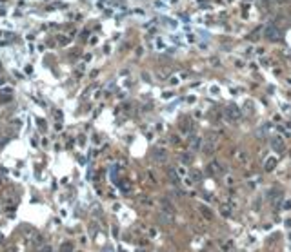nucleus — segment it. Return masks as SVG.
<instances>
[{
  "mask_svg": "<svg viewBox=\"0 0 291 252\" xmlns=\"http://www.w3.org/2000/svg\"><path fill=\"white\" fill-rule=\"evenodd\" d=\"M169 178H171L173 181L178 180V176H176V171H175V169H169Z\"/></svg>",
  "mask_w": 291,
  "mask_h": 252,
  "instance_id": "nucleus-12",
  "label": "nucleus"
},
{
  "mask_svg": "<svg viewBox=\"0 0 291 252\" xmlns=\"http://www.w3.org/2000/svg\"><path fill=\"white\" fill-rule=\"evenodd\" d=\"M180 158H182V163H189V161H191V154H189V152H184Z\"/></svg>",
  "mask_w": 291,
  "mask_h": 252,
  "instance_id": "nucleus-9",
  "label": "nucleus"
},
{
  "mask_svg": "<svg viewBox=\"0 0 291 252\" xmlns=\"http://www.w3.org/2000/svg\"><path fill=\"white\" fill-rule=\"evenodd\" d=\"M204 147H206L204 151L208 152V154H211V152H215V142H209L208 145H204Z\"/></svg>",
  "mask_w": 291,
  "mask_h": 252,
  "instance_id": "nucleus-8",
  "label": "nucleus"
},
{
  "mask_svg": "<svg viewBox=\"0 0 291 252\" xmlns=\"http://www.w3.org/2000/svg\"><path fill=\"white\" fill-rule=\"evenodd\" d=\"M209 93H211V95H213V96H216V95H218V87H216V85H211Z\"/></svg>",
  "mask_w": 291,
  "mask_h": 252,
  "instance_id": "nucleus-13",
  "label": "nucleus"
},
{
  "mask_svg": "<svg viewBox=\"0 0 291 252\" xmlns=\"http://www.w3.org/2000/svg\"><path fill=\"white\" fill-rule=\"evenodd\" d=\"M171 142H173V143H178L180 140H178V138H176V136H171Z\"/></svg>",
  "mask_w": 291,
  "mask_h": 252,
  "instance_id": "nucleus-19",
  "label": "nucleus"
},
{
  "mask_svg": "<svg viewBox=\"0 0 291 252\" xmlns=\"http://www.w3.org/2000/svg\"><path fill=\"white\" fill-rule=\"evenodd\" d=\"M266 36H268V38H271V40H275V38L278 36V31H277V29H273V27H271V29H268V31H266Z\"/></svg>",
  "mask_w": 291,
  "mask_h": 252,
  "instance_id": "nucleus-6",
  "label": "nucleus"
},
{
  "mask_svg": "<svg viewBox=\"0 0 291 252\" xmlns=\"http://www.w3.org/2000/svg\"><path fill=\"white\" fill-rule=\"evenodd\" d=\"M153 158H155V161H160V163H162V161L166 160V151L155 147V149H153Z\"/></svg>",
  "mask_w": 291,
  "mask_h": 252,
  "instance_id": "nucleus-2",
  "label": "nucleus"
},
{
  "mask_svg": "<svg viewBox=\"0 0 291 252\" xmlns=\"http://www.w3.org/2000/svg\"><path fill=\"white\" fill-rule=\"evenodd\" d=\"M176 172H178L180 176H186V174H187V172H186V169H184V167H182V165L178 167V169H176Z\"/></svg>",
  "mask_w": 291,
  "mask_h": 252,
  "instance_id": "nucleus-14",
  "label": "nucleus"
},
{
  "mask_svg": "<svg viewBox=\"0 0 291 252\" xmlns=\"http://www.w3.org/2000/svg\"><path fill=\"white\" fill-rule=\"evenodd\" d=\"M226 114H228V118L231 122L240 120V111H238V107H236V105H228V107H226Z\"/></svg>",
  "mask_w": 291,
  "mask_h": 252,
  "instance_id": "nucleus-1",
  "label": "nucleus"
},
{
  "mask_svg": "<svg viewBox=\"0 0 291 252\" xmlns=\"http://www.w3.org/2000/svg\"><path fill=\"white\" fill-rule=\"evenodd\" d=\"M202 212H204V216H206L208 220H213V212H211L209 209H202Z\"/></svg>",
  "mask_w": 291,
  "mask_h": 252,
  "instance_id": "nucleus-11",
  "label": "nucleus"
},
{
  "mask_svg": "<svg viewBox=\"0 0 291 252\" xmlns=\"http://www.w3.org/2000/svg\"><path fill=\"white\" fill-rule=\"evenodd\" d=\"M238 158H240V163H242V165L248 163V156H246L244 152H238Z\"/></svg>",
  "mask_w": 291,
  "mask_h": 252,
  "instance_id": "nucleus-10",
  "label": "nucleus"
},
{
  "mask_svg": "<svg viewBox=\"0 0 291 252\" xmlns=\"http://www.w3.org/2000/svg\"><path fill=\"white\" fill-rule=\"evenodd\" d=\"M156 49H166V44L162 40H158V42H156Z\"/></svg>",
  "mask_w": 291,
  "mask_h": 252,
  "instance_id": "nucleus-15",
  "label": "nucleus"
},
{
  "mask_svg": "<svg viewBox=\"0 0 291 252\" xmlns=\"http://www.w3.org/2000/svg\"><path fill=\"white\" fill-rule=\"evenodd\" d=\"M275 165H277V158H275V156L268 158V163H266V171H273V169H275Z\"/></svg>",
  "mask_w": 291,
  "mask_h": 252,
  "instance_id": "nucleus-4",
  "label": "nucleus"
},
{
  "mask_svg": "<svg viewBox=\"0 0 291 252\" xmlns=\"http://www.w3.org/2000/svg\"><path fill=\"white\" fill-rule=\"evenodd\" d=\"M191 147H193V151H196V149H200V147H202V138H198V136H195V140L191 142Z\"/></svg>",
  "mask_w": 291,
  "mask_h": 252,
  "instance_id": "nucleus-5",
  "label": "nucleus"
},
{
  "mask_svg": "<svg viewBox=\"0 0 291 252\" xmlns=\"http://www.w3.org/2000/svg\"><path fill=\"white\" fill-rule=\"evenodd\" d=\"M220 212H222L224 216H229V209H228V207H222V209H220Z\"/></svg>",
  "mask_w": 291,
  "mask_h": 252,
  "instance_id": "nucleus-16",
  "label": "nucleus"
},
{
  "mask_svg": "<svg viewBox=\"0 0 291 252\" xmlns=\"http://www.w3.org/2000/svg\"><path fill=\"white\" fill-rule=\"evenodd\" d=\"M162 212H167V214H175V209H173V205L169 203V201H164L162 200Z\"/></svg>",
  "mask_w": 291,
  "mask_h": 252,
  "instance_id": "nucleus-3",
  "label": "nucleus"
},
{
  "mask_svg": "<svg viewBox=\"0 0 291 252\" xmlns=\"http://www.w3.org/2000/svg\"><path fill=\"white\" fill-rule=\"evenodd\" d=\"M278 4H289V0H277Z\"/></svg>",
  "mask_w": 291,
  "mask_h": 252,
  "instance_id": "nucleus-20",
  "label": "nucleus"
},
{
  "mask_svg": "<svg viewBox=\"0 0 291 252\" xmlns=\"http://www.w3.org/2000/svg\"><path fill=\"white\" fill-rule=\"evenodd\" d=\"M271 143H273V149H275V151H284V143L280 142V140H277V138H275Z\"/></svg>",
  "mask_w": 291,
  "mask_h": 252,
  "instance_id": "nucleus-7",
  "label": "nucleus"
},
{
  "mask_svg": "<svg viewBox=\"0 0 291 252\" xmlns=\"http://www.w3.org/2000/svg\"><path fill=\"white\" fill-rule=\"evenodd\" d=\"M226 183H228V185H231V183H233V178H231V176H228V178H226Z\"/></svg>",
  "mask_w": 291,
  "mask_h": 252,
  "instance_id": "nucleus-18",
  "label": "nucleus"
},
{
  "mask_svg": "<svg viewBox=\"0 0 291 252\" xmlns=\"http://www.w3.org/2000/svg\"><path fill=\"white\" fill-rule=\"evenodd\" d=\"M149 236H151V238H155V236H156V229H149Z\"/></svg>",
  "mask_w": 291,
  "mask_h": 252,
  "instance_id": "nucleus-17",
  "label": "nucleus"
}]
</instances>
